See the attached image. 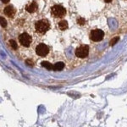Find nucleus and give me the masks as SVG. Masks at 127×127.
Returning <instances> with one entry per match:
<instances>
[{
	"instance_id": "nucleus-7",
	"label": "nucleus",
	"mask_w": 127,
	"mask_h": 127,
	"mask_svg": "<svg viewBox=\"0 0 127 127\" xmlns=\"http://www.w3.org/2000/svg\"><path fill=\"white\" fill-rule=\"evenodd\" d=\"M4 13L5 15H7V16L9 17V18H14V14L16 13V9H15L12 5H9V6H7L6 8L4 9Z\"/></svg>"
},
{
	"instance_id": "nucleus-8",
	"label": "nucleus",
	"mask_w": 127,
	"mask_h": 127,
	"mask_svg": "<svg viewBox=\"0 0 127 127\" xmlns=\"http://www.w3.org/2000/svg\"><path fill=\"white\" fill-rule=\"evenodd\" d=\"M37 9H38V6H37V4L36 2H31L26 6V10L29 13L36 12V10H37Z\"/></svg>"
},
{
	"instance_id": "nucleus-13",
	"label": "nucleus",
	"mask_w": 127,
	"mask_h": 127,
	"mask_svg": "<svg viewBox=\"0 0 127 127\" xmlns=\"http://www.w3.org/2000/svg\"><path fill=\"white\" fill-rule=\"evenodd\" d=\"M119 40V36H115L114 38H113L112 40L110 41V43H109V45H110V46H113V45L116 44V42H117Z\"/></svg>"
},
{
	"instance_id": "nucleus-1",
	"label": "nucleus",
	"mask_w": 127,
	"mask_h": 127,
	"mask_svg": "<svg viewBox=\"0 0 127 127\" xmlns=\"http://www.w3.org/2000/svg\"><path fill=\"white\" fill-rule=\"evenodd\" d=\"M35 29L36 32L40 34H44L50 29V24L48 20H40L35 24Z\"/></svg>"
},
{
	"instance_id": "nucleus-4",
	"label": "nucleus",
	"mask_w": 127,
	"mask_h": 127,
	"mask_svg": "<svg viewBox=\"0 0 127 127\" xmlns=\"http://www.w3.org/2000/svg\"><path fill=\"white\" fill-rule=\"evenodd\" d=\"M103 36H104V32L99 29H95V30L92 31L90 33V38L93 42H100L103 40Z\"/></svg>"
},
{
	"instance_id": "nucleus-14",
	"label": "nucleus",
	"mask_w": 127,
	"mask_h": 127,
	"mask_svg": "<svg viewBox=\"0 0 127 127\" xmlns=\"http://www.w3.org/2000/svg\"><path fill=\"white\" fill-rule=\"evenodd\" d=\"M0 20H1V26H2V27H6V26H7L6 20H5V19H4V17H2V16H1Z\"/></svg>"
},
{
	"instance_id": "nucleus-12",
	"label": "nucleus",
	"mask_w": 127,
	"mask_h": 127,
	"mask_svg": "<svg viewBox=\"0 0 127 127\" xmlns=\"http://www.w3.org/2000/svg\"><path fill=\"white\" fill-rule=\"evenodd\" d=\"M9 43H10V46H11V48H12L13 49L16 50V49L18 48V45H17V42H15L14 40H10L9 41Z\"/></svg>"
},
{
	"instance_id": "nucleus-11",
	"label": "nucleus",
	"mask_w": 127,
	"mask_h": 127,
	"mask_svg": "<svg viewBox=\"0 0 127 127\" xmlns=\"http://www.w3.org/2000/svg\"><path fill=\"white\" fill-rule=\"evenodd\" d=\"M42 66L45 67V68H47L48 70H53V65H51V63L48 62V61H42Z\"/></svg>"
},
{
	"instance_id": "nucleus-9",
	"label": "nucleus",
	"mask_w": 127,
	"mask_h": 127,
	"mask_svg": "<svg viewBox=\"0 0 127 127\" xmlns=\"http://www.w3.org/2000/svg\"><path fill=\"white\" fill-rule=\"evenodd\" d=\"M65 67V64L63 62H58L53 65V70L58 71V70H62Z\"/></svg>"
},
{
	"instance_id": "nucleus-17",
	"label": "nucleus",
	"mask_w": 127,
	"mask_h": 127,
	"mask_svg": "<svg viewBox=\"0 0 127 127\" xmlns=\"http://www.w3.org/2000/svg\"><path fill=\"white\" fill-rule=\"evenodd\" d=\"M104 1H105L106 3H110L111 1H112V0H104Z\"/></svg>"
},
{
	"instance_id": "nucleus-10",
	"label": "nucleus",
	"mask_w": 127,
	"mask_h": 127,
	"mask_svg": "<svg viewBox=\"0 0 127 127\" xmlns=\"http://www.w3.org/2000/svg\"><path fill=\"white\" fill-rule=\"evenodd\" d=\"M68 22H67L66 20H61L60 22L59 23V27L61 31H65L66 29H68Z\"/></svg>"
},
{
	"instance_id": "nucleus-16",
	"label": "nucleus",
	"mask_w": 127,
	"mask_h": 127,
	"mask_svg": "<svg viewBox=\"0 0 127 127\" xmlns=\"http://www.w3.org/2000/svg\"><path fill=\"white\" fill-rule=\"evenodd\" d=\"M2 1V3H4V4H7V3H9L10 1V0H1Z\"/></svg>"
},
{
	"instance_id": "nucleus-6",
	"label": "nucleus",
	"mask_w": 127,
	"mask_h": 127,
	"mask_svg": "<svg viewBox=\"0 0 127 127\" xmlns=\"http://www.w3.org/2000/svg\"><path fill=\"white\" fill-rule=\"evenodd\" d=\"M48 52H49V49H48V46L43 44V43H40V44L37 45L36 48V54L40 57L47 56V54L48 53Z\"/></svg>"
},
{
	"instance_id": "nucleus-15",
	"label": "nucleus",
	"mask_w": 127,
	"mask_h": 127,
	"mask_svg": "<svg viewBox=\"0 0 127 127\" xmlns=\"http://www.w3.org/2000/svg\"><path fill=\"white\" fill-rule=\"evenodd\" d=\"M77 23H78L79 25H84L85 23H86V20L83 18H79L78 20H77Z\"/></svg>"
},
{
	"instance_id": "nucleus-2",
	"label": "nucleus",
	"mask_w": 127,
	"mask_h": 127,
	"mask_svg": "<svg viewBox=\"0 0 127 127\" xmlns=\"http://www.w3.org/2000/svg\"><path fill=\"white\" fill-rule=\"evenodd\" d=\"M66 14V10L60 5H54L51 9V14L54 18H63Z\"/></svg>"
},
{
	"instance_id": "nucleus-5",
	"label": "nucleus",
	"mask_w": 127,
	"mask_h": 127,
	"mask_svg": "<svg viewBox=\"0 0 127 127\" xmlns=\"http://www.w3.org/2000/svg\"><path fill=\"white\" fill-rule=\"evenodd\" d=\"M19 42L24 47H29L31 43V36L27 33H22L19 36Z\"/></svg>"
},
{
	"instance_id": "nucleus-3",
	"label": "nucleus",
	"mask_w": 127,
	"mask_h": 127,
	"mask_svg": "<svg viewBox=\"0 0 127 127\" xmlns=\"http://www.w3.org/2000/svg\"><path fill=\"white\" fill-rule=\"evenodd\" d=\"M89 54V47L87 45H81L75 50V55L80 59H85Z\"/></svg>"
}]
</instances>
